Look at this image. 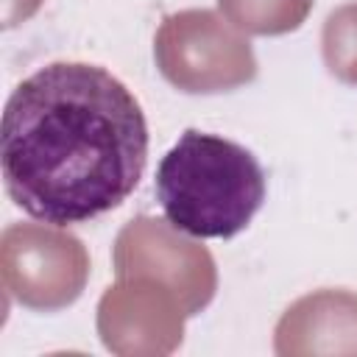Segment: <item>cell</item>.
Here are the masks:
<instances>
[{
    "instance_id": "cell-2",
    "label": "cell",
    "mask_w": 357,
    "mask_h": 357,
    "mask_svg": "<svg viewBox=\"0 0 357 357\" xmlns=\"http://www.w3.org/2000/svg\"><path fill=\"white\" fill-rule=\"evenodd\" d=\"M153 190L173 229L201 240H226L262 209L265 170L248 148L187 128L162 156Z\"/></svg>"
},
{
    "instance_id": "cell-1",
    "label": "cell",
    "mask_w": 357,
    "mask_h": 357,
    "mask_svg": "<svg viewBox=\"0 0 357 357\" xmlns=\"http://www.w3.org/2000/svg\"><path fill=\"white\" fill-rule=\"evenodd\" d=\"M148 165L139 100L109 70L53 61L17 84L3 109L0 167L8 198L50 226L120 206Z\"/></svg>"
}]
</instances>
